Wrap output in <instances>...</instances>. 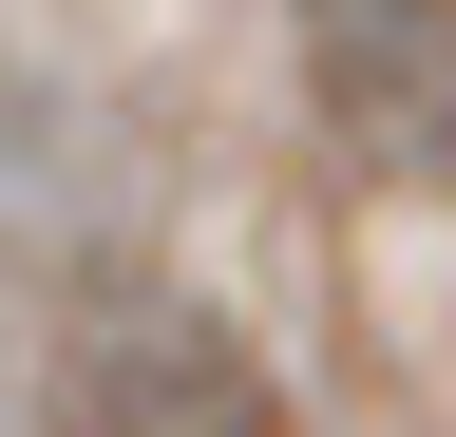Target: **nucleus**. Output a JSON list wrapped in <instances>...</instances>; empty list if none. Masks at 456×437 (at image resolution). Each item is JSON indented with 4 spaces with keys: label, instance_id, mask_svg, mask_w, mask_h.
<instances>
[{
    "label": "nucleus",
    "instance_id": "1",
    "mask_svg": "<svg viewBox=\"0 0 456 437\" xmlns=\"http://www.w3.org/2000/svg\"><path fill=\"white\" fill-rule=\"evenodd\" d=\"M38 437H305V418H285V380L228 343L209 304L134 286V304H95L77 343H57V380H38Z\"/></svg>",
    "mask_w": 456,
    "mask_h": 437
},
{
    "label": "nucleus",
    "instance_id": "2",
    "mask_svg": "<svg viewBox=\"0 0 456 437\" xmlns=\"http://www.w3.org/2000/svg\"><path fill=\"white\" fill-rule=\"evenodd\" d=\"M305 77H323L342 152L437 172L456 152V0H305Z\"/></svg>",
    "mask_w": 456,
    "mask_h": 437
}]
</instances>
